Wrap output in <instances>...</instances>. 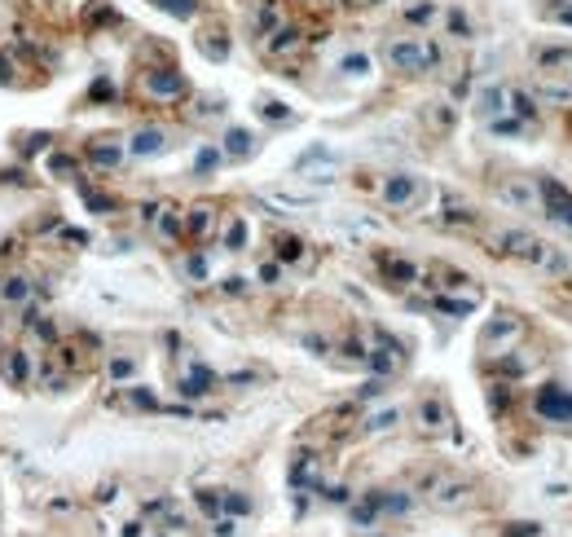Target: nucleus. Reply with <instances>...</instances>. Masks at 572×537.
I'll return each mask as SVG.
<instances>
[{
    "instance_id": "nucleus-11",
    "label": "nucleus",
    "mask_w": 572,
    "mask_h": 537,
    "mask_svg": "<svg viewBox=\"0 0 572 537\" xmlns=\"http://www.w3.org/2000/svg\"><path fill=\"white\" fill-rule=\"evenodd\" d=\"M211 383H216V374L199 366L194 374H185V379H181V392H185V397H203V392H211Z\"/></svg>"
},
{
    "instance_id": "nucleus-17",
    "label": "nucleus",
    "mask_w": 572,
    "mask_h": 537,
    "mask_svg": "<svg viewBox=\"0 0 572 537\" xmlns=\"http://www.w3.org/2000/svg\"><path fill=\"white\" fill-rule=\"evenodd\" d=\"M255 27H260V36H273V31H277V9H273V5H260Z\"/></svg>"
},
{
    "instance_id": "nucleus-7",
    "label": "nucleus",
    "mask_w": 572,
    "mask_h": 537,
    "mask_svg": "<svg viewBox=\"0 0 572 537\" xmlns=\"http://www.w3.org/2000/svg\"><path fill=\"white\" fill-rule=\"evenodd\" d=\"M145 88H150L154 97H185V79L176 71H154L150 79H145Z\"/></svg>"
},
{
    "instance_id": "nucleus-25",
    "label": "nucleus",
    "mask_w": 572,
    "mask_h": 537,
    "mask_svg": "<svg viewBox=\"0 0 572 537\" xmlns=\"http://www.w3.org/2000/svg\"><path fill=\"white\" fill-rule=\"evenodd\" d=\"M265 115H269V119H286V110H282V102H269Z\"/></svg>"
},
{
    "instance_id": "nucleus-1",
    "label": "nucleus",
    "mask_w": 572,
    "mask_h": 537,
    "mask_svg": "<svg viewBox=\"0 0 572 537\" xmlns=\"http://www.w3.org/2000/svg\"><path fill=\"white\" fill-rule=\"evenodd\" d=\"M440 53H436V44H427V40H392L387 44V62L397 71H427L432 62H436Z\"/></svg>"
},
{
    "instance_id": "nucleus-14",
    "label": "nucleus",
    "mask_w": 572,
    "mask_h": 537,
    "mask_svg": "<svg viewBox=\"0 0 572 537\" xmlns=\"http://www.w3.org/2000/svg\"><path fill=\"white\" fill-rule=\"evenodd\" d=\"M506 102H511V110H515V115H524V119H533V115H537L533 97H528V93H519V88H511V93H506Z\"/></svg>"
},
{
    "instance_id": "nucleus-24",
    "label": "nucleus",
    "mask_w": 572,
    "mask_h": 537,
    "mask_svg": "<svg viewBox=\"0 0 572 537\" xmlns=\"http://www.w3.org/2000/svg\"><path fill=\"white\" fill-rule=\"evenodd\" d=\"M189 273H194V278H203V273H207V260L194 256V260H189Z\"/></svg>"
},
{
    "instance_id": "nucleus-10",
    "label": "nucleus",
    "mask_w": 572,
    "mask_h": 537,
    "mask_svg": "<svg viewBox=\"0 0 572 537\" xmlns=\"http://www.w3.org/2000/svg\"><path fill=\"white\" fill-rule=\"evenodd\" d=\"M418 414H423V427H427V432H440V427H445V423H449L445 405H440L436 397H427V401H423V405H418Z\"/></svg>"
},
{
    "instance_id": "nucleus-6",
    "label": "nucleus",
    "mask_w": 572,
    "mask_h": 537,
    "mask_svg": "<svg viewBox=\"0 0 572 537\" xmlns=\"http://www.w3.org/2000/svg\"><path fill=\"white\" fill-rule=\"evenodd\" d=\"M414 194H418L414 176H392V181L383 185V203L387 207H405V203H414Z\"/></svg>"
},
{
    "instance_id": "nucleus-5",
    "label": "nucleus",
    "mask_w": 572,
    "mask_h": 537,
    "mask_svg": "<svg viewBox=\"0 0 572 537\" xmlns=\"http://www.w3.org/2000/svg\"><path fill=\"white\" fill-rule=\"evenodd\" d=\"M211 230H216V207H211V203H199V207L185 211V234H189V242H207Z\"/></svg>"
},
{
    "instance_id": "nucleus-3",
    "label": "nucleus",
    "mask_w": 572,
    "mask_h": 537,
    "mask_svg": "<svg viewBox=\"0 0 572 537\" xmlns=\"http://www.w3.org/2000/svg\"><path fill=\"white\" fill-rule=\"evenodd\" d=\"M542 199H546V207H550V216L554 220H564L568 230H572V194H568V185L564 181H554V176H542Z\"/></svg>"
},
{
    "instance_id": "nucleus-27",
    "label": "nucleus",
    "mask_w": 572,
    "mask_h": 537,
    "mask_svg": "<svg viewBox=\"0 0 572 537\" xmlns=\"http://www.w3.org/2000/svg\"><path fill=\"white\" fill-rule=\"evenodd\" d=\"M559 22H572V9H564V13H559Z\"/></svg>"
},
{
    "instance_id": "nucleus-21",
    "label": "nucleus",
    "mask_w": 572,
    "mask_h": 537,
    "mask_svg": "<svg viewBox=\"0 0 572 537\" xmlns=\"http://www.w3.org/2000/svg\"><path fill=\"white\" fill-rule=\"evenodd\" d=\"M339 71H348V75H366L370 71V62L361 58V53H352V58H343V67Z\"/></svg>"
},
{
    "instance_id": "nucleus-9",
    "label": "nucleus",
    "mask_w": 572,
    "mask_h": 537,
    "mask_svg": "<svg viewBox=\"0 0 572 537\" xmlns=\"http://www.w3.org/2000/svg\"><path fill=\"white\" fill-rule=\"evenodd\" d=\"M379 265H383V273H387V278L392 282H397V286H405V282H414V265H410V260H397V256H379Z\"/></svg>"
},
{
    "instance_id": "nucleus-18",
    "label": "nucleus",
    "mask_w": 572,
    "mask_h": 537,
    "mask_svg": "<svg viewBox=\"0 0 572 537\" xmlns=\"http://www.w3.org/2000/svg\"><path fill=\"white\" fill-rule=\"evenodd\" d=\"M277 256H282V260H300V256H304V242L291 238V234H282V238H277Z\"/></svg>"
},
{
    "instance_id": "nucleus-16",
    "label": "nucleus",
    "mask_w": 572,
    "mask_h": 537,
    "mask_svg": "<svg viewBox=\"0 0 572 537\" xmlns=\"http://www.w3.org/2000/svg\"><path fill=\"white\" fill-rule=\"evenodd\" d=\"M242 242H247V225H242V220H229V230H225V247H229V251H242Z\"/></svg>"
},
{
    "instance_id": "nucleus-22",
    "label": "nucleus",
    "mask_w": 572,
    "mask_h": 537,
    "mask_svg": "<svg viewBox=\"0 0 572 537\" xmlns=\"http://www.w3.org/2000/svg\"><path fill=\"white\" fill-rule=\"evenodd\" d=\"M159 5H163V9H172L176 18H189V13H194V0H159Z\"/></svg>"
},
{
    "instance_id": "nucleus-13",
    "label": "nucleus",
    "mask_w": 572,
    "mask_h": 537,
    "mask_svg": "<svg viewBox=\"0 0 572 537\" xmlns=\"http://www.w3.org/2000/svg\"><path fill=\"white\" fill-rule=\"evenodd\" d=\"M159 234L163 238H181V216H176V207H159Z\"/></svg>"
},
{
    "instance_id": "nucleus-20",
    "label": "nucleus",
    "mask_w": 572,
    "mask_h": 537,
    "mask_svg": "<svg viewBox=\"0 0 572 537\" xmlns=\"http://www.w3.org/2000/svg\"><path fill=\"white\" fill-rule=\"evenodd\" d=\"M432 13H436V9L427 5V0H418V5H410V9H405V22H427Z\"/></svg>"
},
{
    "instance_id": "nucleus-15",
    "label": "nucleus",
    "mask_w": 572,
    "mask_h": 537,
    "mask_svg": "<svg viewBox=\"0 0 572 537\" xmlns=\"http://www.w3.org/2000/svg\"><path fill=\"white\" fill-rule=\"evenodd\" d=\"M154 150H163V133H137L133 154H154Z\"/></svg>"
},
{
    "instance_id": "nucleus-26",
    "label": "nucleus",
    "mask_w": 572,
    "mask_h": 537,
    "mask_svg": "<svg viewBox=\"0 0 572 537\" xmlns=\"http://www.w3.org/2000/svg\"><path fill=\"white\" fill-rule=\"evenodd\" d=\"M110 374H114V379H124V374H133V362H114V366H110Z\"/></svg>"
},
{
    "instance_id": "nucleus-23",
    "label": "nucleus",
    "mask_w": 572,
    "mask_h": 537,
    "mask_svg": "<svg viewBox=\"0 0 572 537\" xmlns=\"http://www.w3.org/2000/svg\"><path fill=\"white\" fill-rule=\"evenodd\" d=\"M251 150V137L247 133H229V154H247Z\"/></svg>"
},
{
    "instance_id": "nucleus-8",
    "label": "nucleus",
    "mask_w": 572,
    "mask_h": 537,
    "mask_svg": "<svg viewBox=\"0 0 572 537\" xmlns=\"http://www.w3.org/2000/svg\"><path fill=\"white\" fill-rule=\"evenodd\" d=\"M300 48V31H291V27H277L273 31V40H269V53L273 58H291Z\"/></svg>"
},
{
    "instance_id": "nucleus-12",
    "label": "nucleus",
    "mask_w": 572,
    "mask_h": 537,
    "mask_svg": "<svg viewBox=\"0 0 572 537\" xmlns=\"http://www.w3.org/2000/svg\"><path fill=\"white\" fill-rule=\"evenodd\" d=\"M88 159H93V164H102V168H114L124 159V150L114 141H102V145H88Z\"/></svg>"
},
{
    "instance_id": "nucleus-19",
    "label": "nucleus",
    "mask_w": 572,
    "mask_h": 537,
    "mask_svg": "<svg viewBox=\"0 0 572 537\" xmlns=\"http://www.w3.org/2000/svg\"><path fill=\"white\" fill-rule=\"evenodd\" d=\"M5 300H9V304H22V300H27V278H9Z\"/></svg>"
},
{
    "instance_id": "nucleus-2",
    "label": "nucleus",
    "mask_w": 572,
    "mask_h": 537,
    "mask_svg": "<svg viewBox=\"0 0 572 537\" xmlns=\"http://www.w3.org/2000/svg\"><path fill=\"white\" fill-rule=\"evenodd\" d=\"M537 414L550 418V423H572V392L559 383H546V387H537Z\"/></svg>"
},
{
    "instance_id": "nucleus-4",
    "label": "nucleus",
    "mask_w": 572,
    "mask_h": 537,
    "mask_svg": "<svg viewBox=\"0 0 572 537\" xmlns=\"http://www.w3.org/2000/svg\"><path fill=\"white\" fill-rule=\"evenodd\" d=\"M519 335H524V321H519V317H511V313H502V317H493V321L484 326V335H480V348H484V352H498V344H502V339H519Z\"/></svg>"
}]
</instances>
